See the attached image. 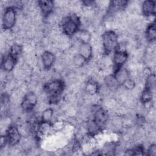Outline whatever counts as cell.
I'll use <instances>...</instances> for the list:
<instances>
[{
	"label": "cell",
	"mask_w": 156,
	"mask_h": 156,
	"mask_svg": "<svg viewBox=\"0 0 156 156\" xmlns=\"http://www.w3.org/2000/svg\"><path fill=\"white\" fill-rule=\"evenodd\" d=\"M63 88L64 83L62 80L54 79L46 83L44 87V91L49 96V101L52 103H56L60 100Z\"/></svg>",
	"instance_id": "obj_1"
},
{
	"label": "cell",
	"mask_w": 156,
	"mask_h": 156,
	"mask_svg": "<svg viewBox=\"0 0 156 156\" xmlns=\"http://www.w3.org/2000/svg\"><path fill=\"white\" fill-rule=\"evenodd\" d=\"M62 29L64 34L71 36L77 32L80 21L78 17L73 14L65 17L62 21Z\"/></svg>",
	"instance_id": "obj_2"
},
{
	"label": "cell",
	"mask_w": 156,
	"mask_h": 156,
	"mask_svg": "<svg viewBox=\"0 0 156 156\" xmlns=\"http://www.w3.org/2000/svg\"><path fill=\"white\" fill-rule=\"evenodd\" d=\"M102 47L105 52L109 53L118 46V35L112 30L106 31L102 35Z\"/></svg>",
	"instance_id": "obj_3"
},
{
	"label": "cell",
	"mask_w": 156,
	"mask_h": 156,
	"mask_svg": "<svg viewBox=\"0 0 156 156\" xmlns=\"http://www.w3.org/2000/svg\"><path fill=\"white\" fill-rule=\"evenodd\" d=\"M16 13L12 7L5 9L2 15V27L4 30H9L13 27L16 23Z\"/></svg>",
	"instance_id": "obj_4"
},
{
	"label": "cell",
	"mask_w": 156,
	"mask_h": 156,
	"mask_svg": "<svg viewBox=\"0 0 156 156\" xmlns=\"http://www.w3.org/2000/svg\"><path fill=\"white\" fill-rule=\"evenodd\" d=\"M38 102V98L37 94L33 91L27 93L21 102V108L23 111L26 112H30L37 105Z\"/></svg>",
	"instance_id": "obj_5"
},
{
	"label": "cell",
	"mask_w": 156,
	"mask_h": 156,
	"mask_svg": "<svg viewBox=\"0 0 156 156\" xmlns=\"http://www.w3.org/2000/svg\"><path fill=\"white\" fill-rule=\"evenodd\" d=\"M7 140L10 145L16 146L21 140V135L18 129L15 126H10L7 130Z\"/></svg>",
	"instance_id": "obj_6"
},
{
	"label": "cell",
	"mask_w": 156,
	"mask_h": 156,
	"mask_svg": "<svg viewBox=\"0 0 156 156\" xmlns=\"http://www.w3.org/2000/svg\"><path fill=\"white\" fill-rule=\"evenodd\" d=\"M41 62L42 65L46 69H49L54 65L55 61V57L54 54L51 51H44L41 55Z\"/></svg>",
	"instance_id": "obj_7"
},
{
	"label": "cell",
	"mask_w": 156,
	"mask_h": 156,
	"mask_svg": "<svg viewBox=\"0 0 156 156\" xmlns=\"http://www.w3.org/2000/svg\"><path fill=\"white\" fill-rule=\"evenodd\" d=\"M16 58L10 54L5 55L2 60V68L5 72H10L15 66Z\"/></svg>",
	"instance_id": "obj_8"
},
{
	"label": "cell",
	"mask_w": 156,
	"mask_h": 156,
	"mask_svg": "<svg viewBox=\"0 0 156 156\" xmlns=\"http://www.w3.org/2000/svg\"><path fill=\"white\" fill-rule=\"evenodd\" d=\"M38 2L39 8L44 16L47 17L52 13L54 7V2L52 1H40Z\"/></svg>",
	"instance_id": "obj_9"
},
{
	"label": "cell",
	"mask_w": 156,
	"mask_h": 156,
	"mask_svg": "<svg viewBox=\"0 0 156 156\" xmlns=\"http://www.w3.org/2000/svg\"><path fill=\"white\" fill-rule=\"evenodd\" d=\"M141 11L143 13L149 16L155 14V2L153 1H146L143 2L141 6Z\"/></svg>",
	"instance_id": "obj_10"
},
{
	"label": "cell",
	"mask_w": 156,
	"mask_h": 156,
	"mask_svg": "<svg viewBox=\"0 0 156 156\" xmlns=\"http://www.w3.org/2000/svg\"><path fill=\"white\" fill-rule=\"evenodd\" d=\"M78 52V54L83 57L86 60H89L93 55V49L89 43H81Z\"/></svg>",
	"instance_id": "obj_11"
},
{
	"label": "cell",
	"mask_w": 156,
	"mask_h": 156,
	"mask_svg": "<svg viewBox=\"0 0 156 156\" xmlns=\"http://www.w3.org/2000/svg\"><path fill=\"white\" fill-rule=\"evenodd\" d=\"M127 51H116L113 56V62L115 65L118 68H121V66L127 62Z\"/></svg>",
	"instance_id": "obj_12"
},
{
	"label": "cell",
	"mask_w": 156,
	"mask_h": 156,
	"mask_svg": "<svg viewBox=\"0 0 156 156\" xmlns=\"http://www.w3.org/2000/svg\"><path fill=\"white\" fill-rule=\"evenodd\" d=\"M104 80L105 82V85L112 92H115L119 87V83L116 79L115 77L113 76H107L105 77Z\"/></svg>",
	"instance_id": "obj_13"
},
{
	"label": "cell",
	"mask_w": 156,
	"mask_h": 156,
	"mask_svg": "<svg viewBox=\"0 0 156 156\" xmlns=\"http://www.w3.org/2000/svg\"><path fill=\"white\" fill-rule=\"evenodd\" d=\"M115 77L119 84H122L129 78V73L125 68H119L117 69Z\"/></svg>",
	"instance_id": "obj_14"
},
{
	"label": "cell",
	"mask_w": 156,
	"mask_h": 156,
	"mask_svg": "<svg viewBox=\"0 0 156 156\" xmlns=\"http://www.w3.org/2000/svg\"><path fill=\"white\" fill-rule=\"evenodd\" d=\"M99 89L98 83L93 79H91L85 85V91L87 94L90 95L95 94L98 93Z\"/></svg>",
	"instance_id": "obj_15"
},
{
	"label": "cell",
	"mask_w": 156,
	"mask_h": 156,
	"mask_svg": "<svg viewBox=\"0 0 156 156\" xmlns=\"http://www.w3.org/2000/svg\"><path fill=\"white\" fill-rule=\"evenodd\" d=\"M86 127L87 132L91 135L98 134L101 129L94 119L88 121L87 123L86 124Z\"/></svg>",
	"instance_id": "obj_16"
},
{
	"label": "cell",
	"mask_w": 156,
	"mask_h": 156,
	"mask_svg": "<svg viewBox=\"0 0 156 156\" xmlns=\"http://www.w3.org/2000/svg\"><path fill=\"white\" fill-rule=\"evenodd\" d=\"M156 37V30H155V23H151L149 25L146 30V38L152 43L155 41Z\"/></svg>",
	"instance_id": "obj_17"
},
{
	"label": "cell",
	"mask_w": 156,
	"mask_h": 156,
	"mask_svg": "<svg viewBox=\"0 0 156 156\" xmlns=\"http://www.w3.org/2000/svg\"><path fill=\"white\" fill-rule=\"evenodd\" d=\"M76 38L77 40L82 42V43H88L91 40V35L90 33L85 30L77 32Z\"/></svg>",
	"instance_id": "obj_18"
},
{
	"label": "cell",
	"mask_w": 156,
	"mask_h": 156,
	"mask_svg": "<svg viewBox=\"0 0 156 156\" xmlns=\"http://www.w3.org/2000/svg\"><path fill=\"white\" fill-rule=\"evenodd\" d=\"M155 88V77L153 74L147 76L145 80V89L148 90L152 93Z\"/></svg>",
	"instance_id": "obj_19"
},
{
	"label": "cell",
	"mask_w": 156,
	"mask_h": 156,
	"mask_svg": "<svg viewBox=\"0 0 156 156\" xmlns=\"http://www.w3.org/2000/svg\"><path fill=\"white\" fill-rule=\"evenodd\" d=\"M85 61L86 60L83 57H82L79 54H76L73 57L72 63L75 68H79L83 65Z\"/></svg>",
	"instance_id": "obj_20"
},
{
	"label": "cell",
	"mask_w": 156,
	"mask_h": 156,
	"mask_svg": "<svg viewBox=\"0 0 156 156\" xmlns=\"http://www.w3.org/2000/svg\"><path fill=\"white\" fill-rule=\"evenodd\" d=\"M141 102L142 104H144L150 101H152L153 98V93L148 90L144 89L142 91L141 94Z\"/></svg>",
	"instance_id": "obj_21"
},
{
	"label": "cell",
	"mask_w": 156,
	"mask_h": 156,
	"mask_svg": "<svg viewBox=\"0 0 156 156\" xmlns=\"http://www.w3.org/2000/svg\"><path fill=\"white\" fill-rule=\"evenodd\" d=\"M22 49V46L20 44L14 43L10 48V54L16 58L17 57L21 54Z\"/></svg>",
	"instance_id": "obj_22"
},
{
	"label": "cell",
	"mask_w": 156,
	"mask_h": 156,
	"mask_svg": "<svg viewBox=\"0 0 156 156\" xmlns=\"http://www.w3.org/2000/svg\"><path fill=\"white\" fill-rule=\"evenodd\" d=\"M53 115V110L50 108H47L44 110L41 114V120L44 122H49L52 120Z\"/></svg>",
	"instance_id": "obj_23"
},
{
	"label": "cell",
	"mask_w": 156,
	"mask_h": 156,
	"mask_svg": "<svg viewBox=\"0 0 156 156\" xmlns=\"http://www.w3.org/2000/svg\"><path fill=\"white\" fill-rule=\"evenodd\" d=\"M123 87L127 90H130L132 88H134V87L135 86V81L134 80V79H128L127 80H126L123 83Z\"/></svg>",
	"instance_id": "obj_24"
},
{
	"label": "cell",
	"mask_w": 156,
	"mask_h": 156,
	"mask_svg": "<svg viewBox=\"0 0 156 156\" xmlns=\"http://www.w3.org/2000/svg\"><path fill=\"white\" fill-rule=\"evenodd\" d=\"M148 154L150 155L155 156L156 155V146L154 144H152L148 149Z\"/></svg>",
	"instance_id": "obj_25"
}]
</instances>
